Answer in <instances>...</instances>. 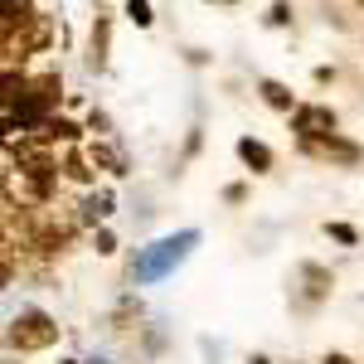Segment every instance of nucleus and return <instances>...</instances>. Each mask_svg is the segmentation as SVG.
Instances as JSON below:
<instances>
[{
    "label": "nucleus",
    "mask_w": 364,
    "mask_h": 364,
    "mask_svg": "<svg viewBox=\"0 0 364 364\" xmlns=\"http://www.w3.org/2000/svg\"><path fill=\"white\" fill-rule=\"evenodd\" d=\"M199 243V233H180V238H161V243H151V248L136 257V277L141 282H156V277H166L170 267L185 257V252Z\"/></svg>",
    "instance_id": "nucleus-1"
},
{
    "label": "nucleus",
    "mask_w": 364,
    "mask_h": 364,
    "mask_svg": "<svg viewBox=\"0 0 364 364\" xmlns=\"http://www.w3.org/2000/svg\"><path fill=\"white\" fill-rule=\"evenodd\" d=\"M58 340V326L44 316V311H20L10 321V345L15 350H49Z\"/></svg>",
    "instance_id": "nucleus-2"
},
{
    "label": "nucleus",
    "mask_w": 364,
    "mask_h": 364,
    "mask_svg": "<svg viewBox=\"0 0 364 364\" xmlns=\"http://www.w3.org/2000/svg\"><path fill=\"white\" fill-rule=\"evenodd\" d=\"M10 161L20 166V175L29 180V190H34L39 199L54 195V175H58V166L49 161V156H44V151H34V146H20V151H15V146H10Z\"/></svg>",
    "instance_id": "nucleus-3"
},
{
    "label": "nucleus",
    "mask_w": 364,
    "mask_h": 364,
    "mask_svg": "<svg viewBox=\"0 0 364 364\" xmlns=\"http://www.w3.org/2000/svg\"><path fill=\"white\" fill-rule=\"evenodd\" d=\"M44 44H49V15H34V20H25L20 29L5 34V63L15 68V58H29L34 49H44Z\"/></svg>",
    "instance_id": "nucleus-4"
},
{
    "label": "nucleus",
    "mask_w": 364,
    "mask_h": 364,
    "mask_svg": "<svg viewBox=\"0 0 364 364\" xmlns=\"http://www.w3.org/2000/svg\"><path fill=\"white\" fill-rule=\"evenodd\" d=\"M301 151L316 156V161H340V166H360V156H364L355 141H340L336 132H331V136H306V141H301Z\"/></svg>",
    "instance_id": "nucleus-5"
},
{
    "label": "nucleus",
    "mask_w": 364,
    "mask_h": 364,
    "mask_svg": "<svg viewBox=\"0 0 364 364\" xmlns=\"http://www.w3.org/2000/svg\"><path fill=\"white\" fill-rule=\"evenodd\" d=\"M291 132H301V141L306 136H331V132H336V112H331V107H316V102H311V107H296V112H291Z\"/></svg>",
    "instance_id": "nucleus-6"
},
{
    "label": "nucleus",
    "mask_w": 364,
    "mask_h": 364,
    "mask_svg": "<svg viewBox=\"0 0 364 364\" xmlns=\"http://www.w3.org/2000/svg\"><path fill=\"white\" fill-rule=\"evenodd\" d=\"M238 161H243L248 170H257V175H262V170H272V151H267L262 141L243 136V141H238Z\"/></svg>",
    "instance_id": "nucleus-7"
},
{
    "label": "nucleus",
    "mask_w": 364,
    "mask_h": 364,
    "mask_svg": "<svg viewBox=\"0 0 364 364\" xmlns=\"http://www.w3.org/2000/svg\"><path fill=\"white\" fill-rule=\"evenodd\" d=\"M78 136V127L68 122V117H49V122H39V132H34V141H73Z\"/></svg>",
    "instance_id": "nucleus-8"
},
{
    "label": "nucleus",
    "mask_w": 364,
    "mask_h": 364,
    "mask_svg": "<svg viewBox=\"0 0 364 364\" xmlns=\"http://www.w3.org/2000/svg\"><path fill=\"white\" fill-rule=\"evenodd\" d=\"M257 92H262V102H267V107H277V112H296V102H291V92H287L282 83H272V78H267V83L257 87Z\"/></svg>",
    "instance_id": "nucleus-9"
},
{
    "label": "nucleus",
    "mask_w": 364,
    "mask_h": 364,
    "mask_svg": "<svg viewBox=\"0 0 364 364\" xmlns=\"http://www.w3.org/2000/svg\"><path fill=\"white\" fill-rule=\"evenodd\" d=\"M107 214H112V195H107V190H102V195H87L83 219H92V224H97V219H107Z\"/></svg>",
    "instance_id": "nucleus-10"
},
{
    "label": "nucleus",
    "mask_w": 364,
    "mask_h": 364,
    "mask_svg": "<svg viewBox=\"0 0 364 364\" xmlns=\"http://www.w3.org/2000/svg\"><path fill=\"white\" fill-rule=\"evenodd\" d=\"M63 175H68V180H78V185H87V180H92V170H87L83 156H68V161H63Z\"/></svg>",
    "instance_id": "nucleus-11"
},
{
    "label": "nucleus",
    "mask_w": 364,
    "mask_h": 364,
    "mask_svg": "<svg viewBox=\"0 0 364 364\" xmlns=\"http://www.w3.org/2000/svg\"><path fill=\"white\" fill-rule=\"evenodd\" d=\"M92 63H97V68L107 63V25H102V20H97V29H92Z\"/></svg>",
    "instance_id": "nucleus-12"
},
{
    "label": "nucleus",
    "mask_w": 364,
    "mask_h": 364,
    "mask_svg": "<svg viewBox=\"0 0 364 364\" xmlns=\"http://www.w3.org/2000/svg\"><path fill=\"white\" fill-rule=\"evenodd\" d=\"M127 15H132V20H136L141 29H146L151 20H156V15H151V0H127Z\"/></svg>",
    "instance_id": "nucleus-13"
},
{
    "label": "nucleus",
    "mask_w": 364,
    "mask_h": 364,
    "mask_svg": "<svg viewBox=\"0 0 364 364\" xmlns=\"http://www.w3.org/2000/svg\"><path fill=\"white\" fill-rule=\"evenodd\" d=\"M92 161H102V166H112L117 175H122V156H117V151H107V146H92Z\"/></svg>",
    "instance_id": "nucleus-14"
},
{
    "label": "nucleus",
    "mask_w": 364,
    "mask_h": 364,
    "mask_svg": "<svg viewBox=\"0 0 364 364\" xmlns=\"http://www.w3.org/2000/svg\"><path fill=\"white\" fill-rule=\"evenodd\" d=\"M326 233H331L336 243H355V238H360V233H355L350 224H326Z\"/></svg>",
    "instance_id": "nucleus-15"
},
{
    "label": "nucleus",
    "mask_w": 364,
    "mask_h": 364,
    "mask_svg": "<svg viewBox=\"0 0 364 364\" xmlns=\"http://www.w3.org/2000/svg\"><path fill=\"white\" fill-rule=\"evenodd\" d=\"M112 248H117V238L107 233V228H102V233H97V252H112Z\"/></svg>",
    "instance_id": "nucleus-16"
},
{
    "label": "nucleus",
    "mask_w": 364,
    "mask_h": 364,
    "mask_svg": "<svg viewBox=\"0 0 364 364\" xmlns=\"http://www.w3.org/2000/svg\"><path fill=\"white\" fill-rule=\"evenodd\" d=\"M326 364H355V360H345V355H331V360H326Z\"/></svg>",
    "instance_id": "nucleus-17"
},
{
    "label": "nucleus",
    "mask_w": 364,
    "mask_h": 364,
    "mask_svg": "<svg viewBox=\"0 0 364 364\" xmlns=\"http://www.w3.org/2000/svg\"><path fill=\"white\" fill-rule=\"evenodd\" d=\"M252 364H267V360H252Z\"/></svg>",
    "instance_id": "nucleus-18"
},
{
    "label": "nucleus",
    "mask_w": 364,
    "mask_h": 364,
    "mask_svg": "<svg viewBox=\"0 0 364 364\" xmlns=\"http://www.w3.org/2000/svg\"><path fill=\"white\" fill-rule=\"evenodd\" d=\"M360 5H364V0H360Z\"/></svg>",
    "instance_id": "nucleus-19"
}]
</instances>
